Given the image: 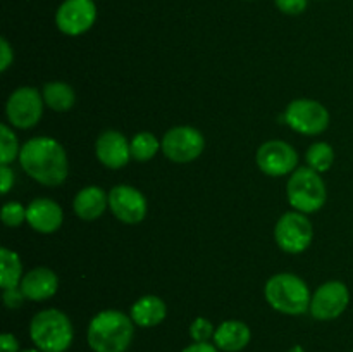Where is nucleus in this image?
I'll list each match as a JSON object with an SVG mask.
<instances>
[{
    "instance_id": "nucleus-6",
    "label": "nucleus",
    "mask_w": 353,
    "mask_h": 352,
    "mask_svg": "<svg viewBox=\"0 0 353 352\" xmlns=\"http://www.w3.org/2000/svg\"><path fill=\"white\" fill-rule=\"evenodd\" d=\"M205 148V138L196 128L176 126L164 135L161 141V150L165 157L178 164L195 161Z\"/></svg>"
},
{
    "instance_id": "nucleus-22",
    "label": "nucleus",
    "mask_w": 353,
    "mask_h": 352,
    "mask_svg": "<svg viewBox=\"0 0 353 352\" xmlns=\"http://www.w3.org/2000/svg\"><path fill=\"white\" fill-rule=\"evenodd\" d=\"M305 161L309 168H312L317 173L330 171L334 161L333 147L326 141H317V144L310 145V148L305 154Z\"/></svg>"
},
{
    "instance_id": "nucleus-1",
    "label": "nucleus",
    "mask_w": 353,
    "mask_h": 352,
    "mask_svg": "<svg viewBox=\"0 0 353 352\" xmlns=\"http://www.w3.org/2000/svg\"><path fill=\"white\" fill-rule=\"evenodd\" d=\"M21 168L45 186H57L65 182L69 171L64 147L50 137H34L21 147Z\"/></svg>"
},
{
    "instance_id": "nucleus-11",
    "label": "nucleus",
    "mask_w": 353,
    "mask_h": 352,
    "mask_svg": "<svg viewBox=\"0 0 353 352\" xmlns=\"http://www.w3.org/2000/svg\"><path fill=\"white\" fill-rule=\"evenodd\" d=\"M97 7L93 0H64L55 12L59 31L69 37L86 33L95 24Z\"/></svg>"
},
{
    "instance_id": "nucleus-32",
    "label": "nucleus",
    "mask_w": 353,
    "mask_h": 352,
    "mask_svg": "<svg viewBox=\"0 0 353 352\" xmlns=\"http://www.w3.org/2000/svg\"><path fill=\"white\" fill-rule=\"evenodd\" d=\"M183 352H219V349H217L216 345L209 344V342H203V344L195 342V344H192V345H188L186 349H183Z\"/></svg>"
},
{
    "instance_id": "nucleus-9",
    "label": "nucleus",
    "mask_w": 353,
    "mask_h": 352,
    "mask_svg": "<svg viewBox=\"0 0 353 352\" xmlns=\"http://www.w3.org/2000/svg\"><path fill=\"white\" fill-rule=\"evenodd\" d=\"M6 114L9 123L19 130L37 126L43 114V97L33 86H21L10 93Z\"/></svg>"
},
{
    "instance_id": "nucleus-34",
    "label": "nucleus",
    "mask_w": 353,
    "mask_h": 352,
    "mask_svg": "<svg viewBox=\"0 0 353 352\" xmlns=\"http://www.w3.org/2000/svg\"><path fill=\"white\" fill-rule=\"evenodd\" d=\"M23 352H41L40 349H28V351H23Z\"/></svg>"
},
{
    "instance_id": "nucleus-27",
    "label": "nucleus",
    "mask_w": 353,
    "mask_h": 352,
    "mask_svg": "<svg viewBox=\"0 0 353 352\" xmlns=\"http://www.w3.org/2000/svg\"><path fill=\"white\" fill-rule=\"evenodd\" d=\"M274 3L283 14L288 16H299L307 9V0H274Z\"/></svg>"
},
{
    "instance_id": "nucleus-20",
    "label": "nucleus",
    "mask_w": 353,
    "mask_h": 352,
    "mask_svg": "<svg viewBox=\"0 0 353 352\" xmlns=\"http://www.w3.org/2000/svg\"><path fill=\"white\" fill-rule=\"evenodd\" d=\"M43 102L47 107H50L55 113H68L72 106H74V90L62 81H50L43 86Z\"/></svg>"
},
{
    "instance_id": "nucleus-2",
    "label": "nucleus",
    "mask_w": 353,
    "mask_h": 352,
    "mask_svg": "<svg viewBox=\"0 0 353 352\" xmlns=\"http://www.w3.org/2000/svg\"><path fill=\"white\" fill-rule=\"evenodd\" d=\"M134 323L131 316L116 309L97 314L88 324V345L93 352H126L133 342Z\"/></svg>"
},
{
    "instance_id": "nucleus-21",
    "label": "nucleus",
    "mask_w": 353,
    "mask_h": 352,
    "mask_svg": "<svg viewBox=\"0 0 353 352\" xmlns=\"http://www.w3.org/2000/svg\"><path fill=\"white\" fill-rule=\"evenodd\" d=\"M23 276V264H21L19 255L7 247L0 248V286L3 290L19 286Z\"/></svg>"
},
{
    "instance_id": "nucleus-24",
    "label": "nucleus",
    "mask_w": 353,
    "mask_h": 352,
    "mask_svg": "<svg viewBox=\"0 0 353 352\" xmlns=\"http://www.w3.org/2000/svg\"><path fill=\"white\" fill-rule=\"evenodd\" d=\"M19 152L21 148L16 135L10 131L7 124H2L0 126V161H2V166H9Z\"/></svg>"
},
{
    "instance_id": "nucleus-16",
    "label": "nucleus",
    "mask_w": 353,
    "mask_h": 352,
    "mask_svg": "<svg viewBox=\"0 0 353 352\" xmlns=\"http://www.w3.org/2000/svg\"><path fill=\"white\" fill-rule=\"evenodd\" d=\"M21 290L26 299L41 302L55 295L59 286L57 275L48 268H34L28 271L21 280Z\"/></svg>"
},
{
    "instance_id": "nucleus-5",
    "label": "nucleus",
    "mask_w": 353,
    "mask_h": 352,
    "mask_svg": "<svg viewBox=\"0 0 353 352\" xmlns=\"http://www.w3.org/2000/svg\"><path fill=\"white\" fill-rule=\"evenodd\" d=\"M286 195L299 213H316L326 204V185L312 168H299L288 179Z\"/></svg>"
},
{
    "instance_id": "nucleus-12",
    "label": "nucleus",
    "mask_w": 353,
    "mask_h": 352,
    "mask_svg": "<svg viewBox=\"0 0 353 352\" xmlns=\"http://www.w3.org/2000/svg\"><path fill=\"white\" fill-rule=\"evenodd\" d=\"M259 169L268 176H285L299 164V154L290 144L283 140L265 141L257 150Z\"/></svg>"
},
{
    "instance_id": "nucleus-10",
    "label": "nucleus",
    "mask_w": 353,
    "mask_h": 352,
    "mask_svg": "<svg viewBox=\"0 0 353 352\" xmlns=\"http://www.w3.org/2000/svg\"><path fill=\"white\" fill-rule=\"evenodd\" d=\"M350 302V292L341 282H327L316 290L310 299V314L319 321L336 320Z\"/></svg>"
},
{
    "instance_id": "nucleus-29",
    "label": "nucleus",
    "mask_w": 353,
    "mask_h": 352,
    "mask_svg": "<svg viewBox=\"0 0 353 352\" xmlns=\"http://www.w3.org/2000/svg\"><path fill=\"white\" fill-rule=\"evenodd\" d=\"M0 55H2V59H0V71L6 72L14 59V52L6 38H0Z\"/></svg>"
},
{
    "instance_id": "nucleus-23",
    "label": "nucleus",
    "mask_w": 353,
    "mask_h": 352,
    "mask_svg": "<svg viewBox=\"0 0 353 352\" xmlns=\"http://www.w3.org/2000/svg\"><path fill=\"white\" fill-rule=\"evenodd\" d=\"M131 157L137 159V161L145 162L150 161L155 154L161 148V141L154 137L148 131H143V133L134 135L133 140H131Z\"/></svg>"
},
{
    "instance_id": "nucleus-15",
    "label": "nucleus",
    "mask_w": 353,
    "mask_h": 352,
    "mask_svg": "<svg viewBox=\"0 0 353 352\" xmlns=\"http://www.w3.org/2000/svg\"><path fill=\"white\" fill-rule=\"evenodd\" d=\"M61 206L52 199H34L26 209V221L38 233H54L62 224Z\"/></svg>"
},
{
    "instance_id": "nucleus-17",
    "label": "nucleus",
    "mask_w": 353,
    "mask_h": 352,
    "mask_svg": "<svg viewBox=\"0 0 353 352\" xmlns=\"http://www.w3.org/2000/svg\"><path fill=\"white\" fill-rule=\"evenodd\" d=\"M252 333L248 324L238 320H228L216 328L214 344L224 352H240L250 342Z\"/></svg>"
},
{
    "instance_id": "nucleus-13",
    "label": "nucleus",
    "mask_w": 353,
    "mask_h": 352,
    "mask_svg": "<svg viewBox=\"0 0 353 352\" xmlns=\"http://www.w3.org/2000/svg\"><path fill=\"white\" fill-rule=\"evenodd\" d=\"M109 207L114 216L126 224H137L147 216V199L130 185H117L110 190Z\"/></svg>"
},
{
    "instance_id": "nucleus-18",
    "label": "nucleus",
    "mask_w": 353,
    "mask_h": 352,
    "mask_svg": "<svg viewBox=\"0 0 353 352\" xmlns=\"http://www.w3.org/2000/svg\"><path fill=\"white\" fill-rule=\"evenodd\" d=\"M109 207V195L100 186H86L79 190L72 202L76 216L85 221H95Z\"/></svg>"
},
{
    "instance_id": "nucleus-26",
    "label": "nucleus",
    "mask_w": 353,
    "mask_h": 352,
    "mask_svg": "<svg viewBox=\"0 0 353 352\" xmlns=\"http://www.w3.org/2000/svg\"><path fill=\"white\" fill-rule=\"evenodd\" d=\"M214 333H216V330H214L212 323L205 317H196L190 326V337L193 338V342H200V344L214 338Z\"/></svg>"
},
{
    "instance_id": "nucleus-28",
    "label": "nucleus",
    "mask_w": 353,
    "mask_h": 352,
    "mask_svg": "<svg viewBox=\"0 0 353 352\" xmlns=\"http://www.w3.org/2000/svg\"><path fill=\"white\" fill-rule=\"evenodd\" d=\"M24 299H26V295L23 293L21 286L3 290V304H6L9 309H17L19 306H23Z\"/></svg>"
},
{
    "instance_id": "nucleus-3",
    "label": "nucleus",
    "mask_w": 353,
    "mask_h": 352,
    "mask_svg": "<svg viewBox=\"0 0 353 352\" xmlns=\"http://www.w3.org/2000/svg\"><path fill=\"white\" fill-rule=\"evenodd\" d=\"M265 300L278 313L300 316L310 309L309 286L300 276L292 273H279L271 276L264 289Z\"/></svg>"
},
{
    "instance_id": "nucleus-33",
    "label": "nucleus",
    "mask_w": 353,
    "mask_h": 352,
    "mask_svg": "<svg viewBox=\"0 0 353 352\" xmlns=\"http://www.w3.org/2000/svg\"><path fill=\"white\" fill-rule=\"evenodd\" d=\"M290 352H305V351H303V349L300 347V345H295V347H293V349H290Z\"/></svg>"
},
{
    "instance_id": "nucleus-19",
    "label": "nucleus",
    "mask_w": 353,
    "mask_h": 352,
    "mask_svg": "<svg viewBox=\"0 0 353 352\" xmlns=\"http://www.w3.org/2000/svg\"><path fill=\"white\" fill-rule=\"evenodd\" d=\"M165 314H168V307L161 297L145 295L131 306L130 316L138 326L152 328L161 324L165 320Z\"/></svg>"
},
{
    "instance_id": "nucleus-30",
    "label": "nucleus",
    "mask_w": 353,
    "mask_h": 352,
    "mask_svg": "<svg viewBox=\"0 0 353 352\" xmlns=\"http://www.w3.org/2000/svg\"><path fill=\"white\" fill-rule=\"evenodd\" d=\"M0 352H19V342L12 333H2V337H0Z\"/></svg>"
},
{
    "instance_id": "nucleus-25",
    "label": "nucleus",
    "mask_w": 353,
    "mask_h": 352,
    "mask_svg": "<svg viewBox=\"0 0 353 352\" xmlns=\"http://www.w3.org/2000/svg\"><path fill=\"white\" fill-rule=\"evenodd\" d=\"M26 209L21 202H16V200H10V202H6L2 207V221L6 226H19L21 223L26 221Z\"/></svg>"
},
{
    "instance_id": "nucleus-4",
    "label": "nucleus",
    "mask_w": 353,
    "mask_h": 352,
    "mask_svg": "<svg viewBox=\"0 0 353 352\" xmlns=\"http://www.w3.org/2000/svg\"><path fill=\"white\" fill-rule=\"evenodd\" d=\"M72 324L59 309H45L33 316L30 337L41 352H65L72 344Z\"/></svg>"
},
{
    "instance_id": "nucleus-7",
    "label": "nucleus",
    "mask_w": 353,
    "mask_h": 352,
    "mask_svg": "<svg viewBox=\"0 0 353 352\" xmlns=\"http://www.w3.org/2000/svg\"><path fill=\"white\" fill-rule=\"evenodd\" d=\"M274 238L281 251L288 254H300L312 244V223L303 213H286L276 223Z\"/></svg>"
},
{
    "instance_id": "nucleus-35",
    "label": "nucleus",
    "mask_w": 353,
    "mask_h": 352,
    "mask_svg": "<svg viewBox=\"0 0 353 352\" xmlns=\"http://www.w3.org/2000/svg\"><path fill=\"white\" fill-rule=\"evenodd\" d=\"M352 352H353V351H352Z\"/></svg>"
},
{
    "instance_id": "nucleus-31",
    "label": "nucleus",
    "mask_w": 353,
    "mask_h": 352,
    "mask_svg": "<svg viewBox=\"0 0 353 352\" xmlns=\"http://www.w3.org/2000/svg\"><path fill=\"white\" fill-rule=\"evenodd\" d=\"M0 178H2V195L9 193L10 186L14 185V171L9 166H2L0 168Z\"/></svg>"
},
{
    "instance_id": "nucleus-8",
    "label": "nucleus",
    "mask_w": 353,
    "mask_h": 352,
    "mask_svg": "<svg viewBox=\"0 0 353 352\" xmlns=\"http://www.w3.org/2000/svg\"><path fill=\"white\" fill-rule=\"evenodd\" d=\"M285 121L290 128L302 135H319L330 126V113L317 100L296 99L286 107Z\"/></svg>"
},
{
    "instance_id": "nucleus-14",
    "label": "nucleus",
    "mask_w": 353,
    "mask_h": 352,
    "mask_svg": "<svg viewBox=\"0 0 353 352\" xmlns=\"http://www.w3.org/2000/svg\"><path fill=\"white\" fill-rule=\"evenodd\" d=\"M95 152L99 161L109 169H119L130 162L131 145L119 131L107 130L97 138Z\"/></svg>"
}]
</instances>
